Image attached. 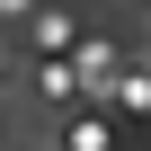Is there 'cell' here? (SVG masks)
I'll list each match as a JSON object with an SVG mask.
<instances>
[{"label":"cell","mask_w":151,"mask_h":151,"mask_svg":"<svg viewBox=\"0 0 151 151\" xmlns=\"http://www.w3.org/2000/svg\"><path fill=\"white\" fill-rule=\"evenodd\" d=\"M27 36H36V53H80V27H71L62 9H36V18H27Z\"/></svg>","instance_id":"cell-1"},{"label":"cell","mask_w":151,"mask_h":151,"mask_svg":"<svg viewBox=\"0 0 151 151\" xmlns=\"http://www.w3.org/2000/svg\"><path fill=\"white\" fill-rule=\"evenodd\" d=\"M62 142H71V151H116V133H107V124H98V116H80V124H71V133H62Z\"/></svg>","instance_id":"cell-2"},{"label":"cell","mask_w":151,"mask_h":151,"mask_svg":"<svg viewBox=\"0 0 151 151\" xmlns=\"http://www.w3.org/2000/svg\"><path fill=\"white\" fill-rule=\"evenodd\" d=\"M0 9H36V0H0Z\"/></svg>","instance_id":"cell-3"}]
</instances>
